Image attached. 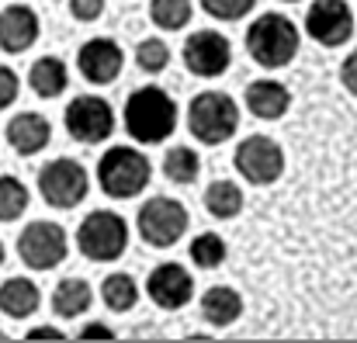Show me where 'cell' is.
<instances>
[{"mask_svg": "<svg viewBox=\"0 0 357 343\" xmlns=\"http://www.w3.org/2000/svg\"><path fill=\"white\" fill-rule=\"evenodd\" d=\"M52 142V125L38 112H21L7 121V146L21 156H35Z\"/></svg>", "mask_w": 357, "mask_h": 343, "instance_id": "2e32d148", "label": "cell"}, {"mask_svg": "<svg viewBox=\"0 0 357 343\" xmlns=\"http://www.w3.org/2000/svg\"><path fill=\"white\" fill-rule=\"evenodd\" d=\"M0 264H3V243H0Z\"/></svg>", "mask_w": 357, "mask_h": 343, "instance_id": "e575fe53", "label": "cell"}, {"mask_svg": "<svg viewBox=\"0 0 357 343\" xmlns=\"http://www.w3.org/2000/svg\"><path fill=\"white\" fill-rule=\"evenodd\" d=\"M66 253H70V243H66V229L59 222L38 219V222H28L17 236V257L31 270H52L66 260Z\"/></svg>", "mask_w": 357, "mask_h": 343, "instance_id": "ba28073f", "label": "cell"}, {"mask_svg": "<svg viewBox=\"0 0 357 343\" xmlns=\"http://www.w3.org/2000/svg\"><path fill=\"white\" fill-rule=\"evenodd\" d=\"M94 302V288L84 281V277H63L56 288H52V312L59 319H77L91 309Z\"/></svg>", "mask_w": 357, "mask_h": 343, "instance_id": "ffe728a7", "label": "cell"}, {"mask_svg": "<svg viewBox=\"0 0 357 343\" xmlns=\"http://www.w3.org/2000/svg\"><path fill=\"white\" fill-rule=\"evenodd\" d=\"M236 170L243 181L267 188L284 174V149L271 135H250L236 146Z\"/></svg>", "mask_w": 357, "mask_h": 343, "instance_id": "30bf717a", "label": "cell"}, {"mask_svg": "<svg viewBox=\"0 0 357 343\" xmlns=\"http://www.w3.org/2000/svg\"><path fill=\"white\" fill-rule=\"evenodd\" d=\"M17 91H21L17 73H14L10 66H3V63H0V112H3V108H10V105L17 101Z\"/></svg>", "mask_w": 357, "mask_h": 343, "instance_id": "f546056e", "label": "cell"}, {"mask_svg": "<svg viewBox=\"0 0 357 343\" xmlns=\"http://www.w3.org/2000/svg\"><path fill=\"white\" fill-rule=\"evenodd\" d=\"M135 226H139V236H142L149 246L167 250V246H174L177 239H184V232L191 226V215H188V208H184L177 198L156 195V198H149V201L139 208Z\"/></svg>", "mask_w": 357, "mask_h": 343, "instance_id": "52a82bcc", "label": "cell"}, {"mask_svg": "<svg viewBox=\"0 0 357 343\" xmlns=\"http://www.w3.org/2000/svg\"><path fill=\"white\" fill-rule=\"evenodd\" d=\"M38 284L28 281V277H7L0 284V312L10 316V319H28L38 312Z\"/></svg>", "mask_w": 357, "mask_h": 343, "instance_id": "ac0fdd59", "label": "cell"}, {"mask_svg": "<svg viewBox=\"0 0 357 343\" xmlns=\"http://www.w3.org/2000/svg\"><path fill=\"white\" fill-rule=\"evenodd\" d=\"M288 3H295V0H288Z\"/></svg>", "mask_w": 357, "mask_h": 343, "instance_id": "d590c367", "label": "cell"}, {"mask_svg": "<svg viewBox=\"0 0 357 343\" xmlns=\"http://www.w3.org/2000/svg\"><path fill=\"white\" fill-rule=\"evenodd\" d=\"M87 191H91V174L84 163H77L70 156L49 160L38 170V195L52 208H77L87 198Z\"/></svg>", "mask_w": 357, "mask_h": 343, "instance_id": "8992f818", "label": "cell"}, {"mask_svg": "<svg viewBox=\"0 0 357 343\" xmlns=\"http://www.w3.org/2000/svg\"><path fill=\"white\" fill-rule=\"evenodd\" d=\"M101 302L112 309V312H132L135 302H139V284L132 274H108L101 281Z\"/></svg>", "mask_w": 357, "mask_h": 343, "instance_id": "603a6c76", "label": "cell"}, {"mask_svg": "<svg viewBox=\"0 0 357 343\" xmlns=\"http://www.w3.org/2000/svg\"><path fill=\"white\" fill-rule=\"evenodd\" d=\"M28 212V188L10 177V174H0V222H14Z\"/></svg>", "mask_w": 357, "mask_h": 343, "instance_id": "484cf974", "label": "cell"}, {"mask_svg": "<svg viewBox=\"0 0 357 343\" xmlns=\"http://www.w3.org/2000/svg\"><path fill=\"white\" fill-rule=\"evenodd\" d=\"M121 121H125V132L135 142L156 146V142H167L170 132L177 128V105L163 87L149 84V87H139V91L128 94Z\"/></svg>", "mask_w": 357, "mask_h": 343, "instance_id": "6da1fadb", "label": "cell"}, {"mask_svg": "<svg viewBox=\"0 0 357 343\" xmlns=\"http://www.w3.org/2000/svg\"><path fill=\"white\" fill-rule=\"evenodd\" d=\"M149 17L156 28L163 31H177L191 21V0H153L149 3Z\"/></svg>", "mask_w": 357, "mask_h": 343, "instance_id": "4316f807", "label": "cell"}, {"mask_svg": "<svg viewBox=\"0 0 357 343\" xmlns=\"http://www.w3.org/2000/svg\"><path fill=\"white\" fill-rule=\"evenodd\" d=\"M191 260H195V267H202V270H215V267H222L226 264V239L219 236V232H202V236H195L191 239Z\"/></svg>", "mask_w": 357, "mask_h": 343, "instance_id": "d4e9b609", "label": "cell"}, {"mask_svg": "<svg viewBox=\"0 0 357 343\" xmlns=\"http://www.w3.org/2000/svg\"><path fill=\"white\" fill-rule=\"evenodd\" d=\"M229 63H233V49L222 31L202 28L184 42V66L195 77H222L229 70Z\"/></svg>", "mask_w": 357, "mask_h": 343, "instance_id": "8fae6325", "label": "cell"}, {"mask_svg": "<svg viewBox=\"0 0 357 343\" xmlns=\"http://www.w3.org/2000/svg\"><path fill=\"white\" fill-rule=\"evenodd\" d=\"M121 66H125V52H121V45L115 38H91V42H84L80 52H77V70H80L84 80L94 84V87L115 84Z\"/></svg>", "mask_w": 357, "mask_h": 343, "instance_id": "4fadbf2b", "label": "cell"}, {"mask_svg": "<svg viewBox=\"0 0 357 343\" xmlns=\"http://www.w3.org/2000/svg\"><path fill=\"white\" fill-rule=\"evenodd\" d=\"M202 316H205V323H212V326H233L239 316H243V295H239L236 288H229V284H215V288H208L205 291V298H202Z\"/></svg>", "mask_w": 357, "mask_h": 343, "instance_id": "d6986e66", "label": "cell"}, {"mask_svg": "<svg viewBox=\"0 0 357 343\" xmlns=\"http://www.w3.org/2000/svg\"><path fill=\"white\" fill-rule=\"evenodd\" d=\"M149 177H153L149 160L139 149H132V146H112L101 156V163H98V184H101V191L108 198H121L125 201V198L142 195Z\"/></svg>", "mask_w": 357, "mask_h": 343, "instance_id": "3957f363", "label": "cell"}, {"mask_svg": "<svg viewBox=\"0 0 357 343\" xmlns=\"http://www.w3.org/2000/svg\"><path fill=\"white\" fill-rule=\"evenodd\" d=\"M298 28L295 21H288L284 14H260L250 28H246V52L257 66L264 70H281L298 56Z\"/></svg>", "mask_w": 357, "mask_h": 343, "instance_id": "7a4b0ae2", "label": "cell"}, {"mask_svg": "<svg viewBox=\"0 0 357 343\" xmlns=\"http://www.w3.org/2000/svg\"><path fill=\"white\" fill-rule=\"evenodd\" d=\"M253 3L257 0H202L205 14H212L219 21H239V17H246L253 10Z\"/></svg>", "mask_w": 357, "mask_h": 343, "instance_id": "f1b7e54d", "label": "cell"}, {"mask_svg": "<svg viewBox=\"0 0 357 343\" xmlns=\"http://www.w3.org/2000/svg\"><path fill=\"white\" fill-rule=\"evenodd\" d=\"M243 101H246V112L253 114V118H260V121H278L281 114L288 112L291 94H288L284 84L264 77V80H253V84L246 87Z\"/></svg>", "mask_w": 357, "mask_h": 343, "instance_id": "e0dca14e", "label": "cell"}, {"mask_svg": "<svg viewBox=\"0 0 357 343\" xmlns=\"http://www.w3.org/2000/svg\"><path fill=\"white\" fill-rule=\"evenodd\" d=\"M66 84H70V70L59 56H42L28 70V87L38 98H59L66 91Z\"/></svg>", "mask_w": 357, "mask_h": 343, "instance_id": "44dd1931", "label": "cell"}, {"mask_svg": "<svg viewBox=\"0 0 357 343\" xmlns=\"http://www.w3.org/2000/svg\"><path fill=\"white\" fill-rule=\"evenodd\" d=\"M77 246L94 264H112L128 250V226L119 212H91L77 229Z\"/></svg>", "mask_w": 357, "mask_h": 343, "instance_id": "5b68a950", "label": "cell"}, {"mask_svg": "<svg viewBox=\"0 0 357 343\" xmlns=\"http://www.w3.org/2000/svg\"><path fill=\"white\" fill-rule=\"evenodd\" d=\"M188 128L198 142L205 146H222L226 139H233L239 128V108L236 101L222 91H205L191 98L188 108Z\"/></svg>", "mask_w": 357, "mask_h": 343, "instance_id": "277c9868", "label": "cell"}, {"mask_svg": "<svg viewBox=\"0 0 357 343\" xmlns=\"http://www.w3.org/2000/svg\"><path fill=\"white\" fill-rule=\"evenodd\" d=\"M305 31L326 49L344 45L354 35V14L344 0H316L305 14Z\"/></svg>", "mask_w": 357, "mask_h": 343, "instance_id": "7c38bea8", "label": "cell"}, {"mask_svg": "<svg viewBox=\"0 0 357 343\" xmlns=\"http://www.w3.org/2000/svg\"><path fill=\"white\" fill-rule=\"evenodd\" d=\"M28 340H66V333L56 326H35V330H28Z\"/></svg>", "mask_w": 357, "mask_h": 343, "instance_id": "836d02e7", "label": "cell"}, {"mask_svg": "<svg viewBox=\"0 0 357 343\" xmlns=\"http://www.w3.org/2000/svg\"><path fill=\"white\" fill-rule=\"evenodd\" d=\"M70 14L77 17V21H98L101 14H105V0H70Z\"/></svg>", "mask_w": 357, "mask_h": 343, "instance_id": "4dcf8cb0", "label": "cell"}, {"mask_svg": "<svg viewBox=\"0 0 357 343\" xmlns=\"http://www.w3.org/2000/svg\"><path fill=\"white\" fill-rule=\"evenodd\" d=\"M135 63H139L142 73H160V70H167V63H170L167 42H163V38H142V42L135 45Z\"/></svg>", "mask_w": 357, "mask_h": 343, "instance_id": "83f0119b", "label": "cell"}, {"mask_svg": "<svg viewBox=\"0 0 357 343\" xmlns=\"http://www.w3.org/2000/svg\"><path fill=\"white\" fill-rule=\"evenodd\" d=\"M163 174H167L170 184H195L198 174H202V160L191 146H174L163 156Z\"/></svg>", "mask_w": 357, "mask_h": 343, "instance_id": "cb8c5ba5", "label": "cell"}, {"mask_svg": "<svg viewBox=\"0 0 357 343\" xmlns=\"http://www.w3.org/2000/svg\"><path fill=\"white\" fill-rule=\"evenodd\" d=\"M340 80H344V87H347L351 94H357V49L344 59V66H340Z\"/></svg>", "mask_w": 357, "mask_h": 343, "instance_id": "1f68e13d", "label": "cell"}, {"mask_svg": "<svg viewBox=\"0 0 357 343\" xmlns=\"http://www.w3.org/2000/svg\"><path fill=\"white\" fill-rule=\"evenodd\" d=\"M146 291H149L153 305H160L163 312H177L191 302L195 277L181 264H160V267H153V274L146 281Z\"/></svg>", "mask_w": 357, "mask_h": 343, "instance_id": "5bb4252c", "label": "cell"}, {"mask_svg": "<svg viewBox=\"0 0 357 343\" xmlns=\"http://www.w3.org/2000/svg\"><path fill=\"white\" fill-rule=\"evenodd\" d=\"M66 121V132L84 142V146H94V142H105L112 132H115V112L105 98H94V94H80L66 105L63 112Z\"/></svg>", "mask_w": 357, "mask_h": 343, "instance_id": "9c48e42d", "label": "cell"}, {"mask_svg": "<svg viewBox=\"0 0 357 343\" xmlns=\"http://www.w3.org/2000/svg\"><path fill=\"white\" fill-rule=\"evenodd\" d=\"M243 201L246 198H243L239 184H233V181H215L205 191V208H208L212 219H236L243 212Z\"/></svg>", "mask_w": 357, "mask_h": 343, "instance_id": "7402d4cb", "label": "cell"}, {"mask_svg": "<svg viewBox=\"0 0 357 343\" xmlns=\"http://www.w3.org/2000/svg\"><path fill=\"white\" fill-rule=\"evenodd\" d=\"M38 38V14L28 3H10L0 10V49L17 56Z\"/></svg>", "mask_w": 357, "mask_h": 343, "instance_id": "9a60e30c", "label": "cell"}, {"mask_svg": "<svg viewBox=\"0 0 357 343\" xmlns=\"http://www.w3.org/2000/svg\"><path fill=\"white\" fill-rule=\"evenodd\" d=\"M80 340H115V330H108V326H101V323H87V326L80 330Z\"/></svg>", "mask_w": 357, "mask_h": 343, "instance_id": "d6a6232c", "label": "cell"}]
</instances>
